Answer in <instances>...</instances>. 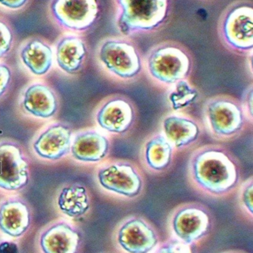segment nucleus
<instances>
[{"label": "nucleus", "instance_id": "nucleus-27", "mask_svg": "<svg viewBox=\"0 0 253 253\" xmlns=\"http://www.w3.org/2000/svg\"><path fill=\"white\" fill-rule=\"evenodd\" d=\"M31 0H0V12L4 14H18L28 8Z\"/></svg>", "mask_w": 253, "mask_h": 253}, {"label": "nucleus", "instance_id": "nucleus-28", "mask_svg": "<svg viewBox=\"0 0 253 253\" xmlns=\"http://www.w3.org/2000/svg\"><path fill=\"white\" fill-rule=\"evenodd\" d=\"M244 111L249 120L250 123L253 126V84L248 85L246 90L244 92L242 101Z\"/></svg>", "mask_w": 253, "mask_h": 253}, {"label": "nucleus", "instance_id": "nucleus-23", "mask_svg": "<svg viewBox=\"0 0 253 253\" xmlns=\"http://www.w3.org/2000/svg\"><path fill=\"white\" fill-rule=\"evenodd\" d=\"M200 97L199 89L190 80H183L167 90V100L174 112H185Z\"/></svg>", "mask_w": 253, "mask_h": 253}, {"label": "nucleus", "instance_id": "nucleus-31", "mask_svg": "<svg viewBox=\"0 0 253 253\" xmlns=\"http://www.w3.org/2000/svg\"><path fill=\"white\" fill-rule=\"evenodd\" d=\"M220 253H248L241 250H229V251H223Z\"/></svg>", "mask_w": 253, "mask_h": 253}, {"label": "nucleus", "instance_id": "nucleus-3", "mask_svg": "<svg viewBox=\"0 0 253 253\" xmlns=\"http://www.w3.org/2000/svg\"><path fill=\"white\" fill-rule=\"evenodd\" d=\"M147 78L159 88L168 89L183 80H190L193 71L191 55L175 44H163L152 49L144 59Z\"/></svg>", "mask_w": 253, "mask_h": 253}, {"label": "nucleus", "instance_id": "nucleus-29", "mask_svg": "<svg viewBox=\"0 0 253 253\" xmlns=\"http://www.w3.org/2000/svg\"><path fill=\"white\" fill-rule=\"evenodd\" d=\"M10 71L5 65L0 64V96L4 93L10 80Z\"/></svg>", "mask_w": 253, "mask_h": 253}, {"label": "nucleus", "instance_id": "nucleus-11", "mask_svg": "<svg viewBox=\"0 0 253 253\" xmlns=\"http://www.w3.org/2000/svg\"><path fill=\"white\" fill-rule=\"evenodd\" d=\"M160 132L176 152L191 150L203 136V126L185 112L168 113L160 122Z\"/></svg>", "mask_w": 253, "mask_h": 253}, {"label": "nucleus", "instance_id": "nucleus-6", "mask_svg": "<svg viewBox=\"0 0 253 253\" xmlns=\"http://www.w3.org/2000/svg\"><path fill=\"white\" fill-rule=\"evenodd\" d=\"M213 213L200 202H184L175 207L168 216L170 237L193 248L209 236L214 225Z\"/></svg>", "mask_w": 253, "mask_h": 253}, {"label": "nucleus", "instance_id": "nucleus-18", "mask_svg": "<svg viewBox=\"0 0 253 253\" xmlns=\"http://www.w3.org/2000/svg\"><path fill=\"white\" fill-rule=\"evenodd\" d=\"M71 137V130L67 126H52L39 137L34 148L41 157L56 160L69 152Z\"/></svg>", "mask_w": 253, "mask_h": 253}, {"label": "nucleus", "instance_id": "nucleus-26", "mask_svg": "<svg viewBox=\"0 0 253 253\" xmlns=\"http://www.w3.org/2000/svg\"><path fill=\"white\" fill-rule=\"evenodd\" d=\"M152 253H193V250L192 247L170 237L165 242H160Z\"/></svg>", "mask_w": 253, "mask_h": 253}, {"label": "nucleus", "instance_id": "nucleus-15", "mask_svg": "<svg viewBox=\"0 0 253 253\" xmlns=\"http://www.w3.org/2000/svg\"><path fill=\"white\" fill-rule=\"evenodd\" d=\"M71 149L74 159L80 162H102L111 153V138L101 131H86L76 136Z\"/></svg>", "mask_w": 253, "mask_h": 253}, {"label": "nucleus", "instance_id": "nucleus-21", "mask_svg": "<svg viewBox=\"0 0 253 253\" xmlns=\"http://www.w3.org/2000/svg\"><path fill=\"white\" fill-rule=\"evenodd\" d=\"M23 106L32 115L49 118L56 113V98L51 90L45 85L34 84L25 92Z\"/></svg>", "mask_w": 253, "mask_h": 253}, {"label": "nucleus", "instance_id": "nucleus-2", "mask_svg": "<svg viewBox=\"0 0 253 253\" xmlns=\"http://www.w3.org/2000/svg\"><path fill=\"white\" fill-rule=\"evenodd\" d=\"M202 118L209 136L221 142L237 139L252 126L241 100L230 95H215L206 99Z\"/></svg>", "mask_w": 253, "mask_h": 253}, {"label": "nucleus", "instance_id": "nucleus-24", "mask_svg": "<svg viewBox=\"0 0 253 253\" xmlns=\"http://www.w3.org/2000/svg\"><path fill=\"white\" fill-rule=\"evenodd\" d=\"M237 203L244 215L252 221L253 218V177L242 181L236 192Z\"/></svg>", "mask_w": 253, "mask_h": 253}, {"label": "nucleus", "instance_id": "nucleus-30", "mask_svg": "<svg viewBox=\"0 0 253 253\" xmlns=\"http://www.w3.org/2000/svg\"><path fill=\"white\" fill-rule=\"evenodd\" d=\"M0 253H19V250L14 243L5 242L0 245Z\"/></svg>", "mask_w": 253, "mask_h": 253}, {"label": "nucleus", "instance_id": "nucleus-25", "mask_svg": "<svg viewBox=\"0 0 253 253\" xmlns=\"http://www.w3.org/2000/svg\"><path fill=\"white\" fill-rule=\"evenodd\" d=\"M13 25L5 16L0 15V59L7 54L15 40Z\"/></svg>", "mask_w": 253, "mask_h": 253}, {"label": "nucleus", "instance_id": "nucleus-13", "mask_svg": "<svg viewBox=\"0 0 253 253\" xmlns=\"http://www.w3.org/2000/svg\"><path fill=\"white\" fill-rule=\"evenodd\" d=\"M177 152L160 131L149 135L140 149L141 167L151 175H160L170 170Z\"/></svg>", "mask_w": 253, "mask_h": 253}, {"label": "nucleus", "instance_id": "nucleus-5", "mask_svg": "<svg viewBox=\"0 0 253 253\" xmlns=\"http://www.w3.org/2000/svg\"><path fill=\"white\" fill-rule=\"evenodd\" d=\"M97 56L101 68L116 84H132L144 74V59L139 50L126 40H104L98 47Z\"/></svg>", "mask_w": 253, "mask_h": 253}, {"label": "nucleus", "instance_id": "nucleus-4", "mask_svg": "<svg viewBox=\"0 0 253 253\" xmlns=\"http://www.w3.org/2000/svg\"><path fill=\"white\" fill-rule=\"evenodd\" d=\"M97 180L104 191L122 202L138 200L145 192V174L129 159H108L98 169Z\"/></svg>", "mask_w": 253, "mask_h": 253}, {"label": "nucleus", "instance_id": "nucleus-14", "mask_svg": "<svg viewBox=\"0 0 253 253\" xmlns=\"http://www.w3.org/2000/svg\"><path fill=\"white\" fill-rule=\"evenodd\" d=\"M28 181V165L20 150L13 144L0 145V187L16 190L26 185Z\"/></svg>", "mask_w": 253, "mask_h": 253}, {"label": "nucleus", "instance_id": "nucleus-9", "mask_svg": "<svg viewBox=\"0 0 253 253\" xmlns=\"http://www.w3.org/2000/svg\"><path fill=\"white\" fill-rule=\"evenodd\" d=\"M118 24L125 33L155 29L165 20L168 0H117Z\"/></svg>", "mask_w": 253, "mask_h": 253}, {"label": "nucleus", "instance_id": "nucleus-32", "mask_svg": "<svg viewBox=\"0 0 253 253\" xmlns=\"http://www.w3.org/2000/svg\"></svg>", "mask_w": 253, "mask_h": 253}, {"label": "nucleus", "instance_id": "nucleus-8", "mask_svg": "<svg viewBox=\"0 0 253 253\" xmlns=\"http://www.w3.org/2000/svg\"><path fill=\"white\" fill-rule=\"evenodd\" d=\"M99 14L97 0H49V20L62 32L83 34L89 29Z\"/></svg>", "mask_w": 253, "mask_h": 253}, {"label": "nucleus", "instance_id": "nucleus-12", "mask_svg": "<svg viewBox=\"0 0 253 253\" xmlns=\"http://www.w3.org/2000/svg\"><path fill=\"white\" fill-rule=\"evenodd\" d=\"M223 37L232 50L241 53H252L253 10L251 6L235 7L226 16Z\"/></svg>", "mask_w": 253, "mask_h": 253}, {"label": "nucleus", "instance_id": "nucleus-16", "mask_svg": "<svg viewBox=\"0 0 253 253\" xmlns=\"http://www.w3.org/2000/svg\"><path fill=\"white\" fill-rule=\"evenodd\" d=\"M53 55L61 69L74 74L82 68L87 56L86 42L80 34L62 32L56 40Z\"/></svg>", "mask_w": 253, "mask_h": 253}, {"label": "nucleus", "instance_id": "nucleus-1", "mask_svg": "<svg viewBox=\"0 0 253 253\" xmlns=\"http://www.w3.org/2000/svg\"><path fill=\"white\" fill-rule=\"evenodd\" d=\"M187 179L192 188L202 196L225 199L236 193L243 181V167L225 146L205 144L190 155Z\"/></svg>", "mask_w": 253, "mask_h": 253}, {"label": "nucleus", "instance_id": "nucleus-22", "mask_svg": "<svg viewBox=\"0 0 253 253\" xmlns=\"http://www.w3.org/2000/svg\"><path fill=\"white\" fill-rule=\"evenodd\" d=\"M58 206L68 216L77 218L85 215L90 208L87 190L81 185L64 188L58 199Z\"/></svg>", "mask_w": 253, "mask_h": 253}, {"label": "nucleus", "instance_id": "nucleus-20", "mask_svg": "<svg viewBox=\"0 0 253 253\" xmlns=\"http://www.w3.org/2000/svg\"><path fill=\"white\" fill-rule=\"evenodd\" d=\"M30 225L26 205L19 201H9L0 207V230L11 237H19Z\"/></svg>", "mask_w": 253, "mask_h": 253}, {"label": "nucleus", "instance_id": "nucleus-17", "mask_svg": "<svg viewBox=\"0 0 253 253\" xmlns=\"http://www.w3.org/2000/svg\"><path fill=\"white\" fill-rule=\"evenodd\" d=\"M53 49L50 43L40 36L24 40L19 50L22 63L35 75H44L53 63Z\"/></svg>", "mask_w": 253, "mask_h": 253}, {"label": "nucleus", "instance_id": "nucleus-10", "mask_svg": "<svg viewBox=\"0 0 253 253\" xmlns=\"http://www.w3.org/2000/svg\"><path fill=\"white\" fill-rule=\"evenodd\" d=\"M138 121V110L129 96L114 93L101 103L96 114L99 127L107 135L127 136L135 129Z\"/></svg>", "mask_w": 253, "mask_h": 253}, {"label": "nucleus", "instance_id": "nucleus-19", "mask_svg": "<svg viewBox=\"0 0 253 253\" xmlns=\"http://www.w3.org/2000/svg\"><path fill=\"white\" fill-rule=\"evenodd\" d=\"M80 235L64 223L53 225L43 233L40 246L44 253H77Z\"/></svg>", "mask_w": 253, "mask_h": 253}, {"label": "nucleus", "instance_id": "nucleus-7", "mask_svg": "<svg viewBox=\"0 0 253 253\" xmlns=\"http://www.w3.org/2000/svg\"><path fill=\"white\" fill-rule=\"evenodd\" d=\"M112 239L119 253H152L161 242L154 224L141 215L123 218L114 227Z\"/></svg>", "mask_w": 253, "mask_h": 253}]
</instances>
